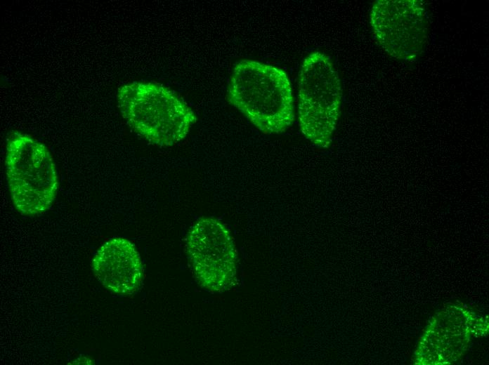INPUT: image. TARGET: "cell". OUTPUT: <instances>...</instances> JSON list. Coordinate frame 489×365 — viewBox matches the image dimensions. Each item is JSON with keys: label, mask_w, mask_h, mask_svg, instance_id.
Wrapping results in <instances>:
<instances>
[{"label": "cell", "mask_w": 489, "mask_h": 365, "mask_svg": "<svg viewBox=\"0 0 489 365\" xmlns=\"http://www.w3.org/2000/svg\"><path fill=\"white\" fill-rule=\"evenodd\" d=\"M298 86L300 130L314 145L327 148L339 117L342 99L341 81L331 59L319 51L306 57Z\"/></svg>", "instance_id": "4"}, {"label": "cell", "mask_w": 489, "mask_h": 365, "mask_svg": "<svg viewBox=\"0 0 489 365\" xmlns=\"http://www.w3.org/2000/svg\"><path fill=\"white\" fill-rule=\"evenodd\" d=\"M370 20L377 44L391 57L415 62L423 53L429 34L426 11L416 0H377Z\"/></svg>", "instance_id": "6"}, {"label": "cell", "mask_w": 489, "mask_h": 365, "mask_svg": "<svg viewBox=\"0 0 489 365\" xmlns=\"http://www.w3.org/2000/svg\"><path fill=\"white\" fill-rule=\"evenodd\" d=\"M5 167L13 204L22 214L34 216L51 207L58 180L53 159L43 143L12 132L6 140Z\"/></svg>", "instance_id": "3"}, {"label": "cell", "mask_w": 489, "mask_h": 365, "mask_svg": "<svg viewBox=\"0 0 489 365\" xmlns=\"http://www.w3.org/2000/svg\"><path fill=\"white\" fill-rule=\"evenodd\" d=\"M227 99L265 134L284 133L294 121L291 84L280 68L244 59L229 80Z\"/></svg>", "instance_id": "1"}, {"label": "cell", "mask_w": 489, "mask_h": 365, "mask_svg": "<svg viewBox=\"0 0 489 365\" xmlns=\"http://www.w3.org/2000/svg\"><path fill=\"white\" fill-rule=\"evenodd\" d=\"M117 100L129 126L150 143L160 147L183 140L197 119L174 92L155 82L124 84L118 89Z\"/></svg>", "instance_id": "2"}, {"label": "cell", "mask_w": 489, "mask_h": 365, "mask_svg": "<svg viewBox=\"0 0 489 365\" xmlns=\"http://www.w3.org/2000/svg\"><path fill=\"white\" fill-rule=\"evenodd\" d=\"M91 268L98 281L116 294H133L143 282L140 254L135 246L124 238H112L105 242L94 254Z\"/></svg>", "instance_id": "7"}, {"label": "cell", "mask_w": 489, "mask_h": 365, "mask_svg": "<svg viewBox=\"0 0 489 365\" xmlns=\"http://www.w3.org/2000/svg\"><path fill=\"white\" fill-rule=\"evenodd\" d=\"M186 253L197 282L211 293L232 288L237 280V252L228 228L216 218L199 219L185 238Z\"/></svg>", "instance_id": "5"}]
</instances>
